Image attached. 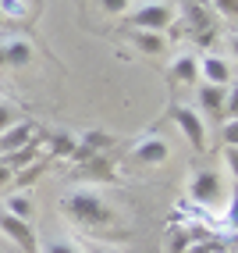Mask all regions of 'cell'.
Wrapping results in <instances>:
<instances>
[{"mask_svg":"<svg viewBox=\"0 0 238 253\" xmlns=\"http://www.w3.org/2000/svg\"><path fill=\"white\" fill-rule=\"evenodd\" d=\"M61 214H64L71 225L89 228V232H107V228H114V207L100 196V189H93V185L68 189V193L61 196Z\"/></svg>","mask_w":238,"mask_h":253,"instance_id":"6da1fadb","label":"cell"},{"mask_svg":"<svg viewBox=\"0 0 238 253\" xmlns=\"http://www.w3.org/2000/svg\"><path fill=\"white\" fill-rule=\"evenodd\" d=\"M178 22V14L171 4H160V0H153V4H139L125 14V29H142V32H167Z\"/></svg>","mask_w":238,"mask_h":253,"instance_id":"7a4b0ae2","label":"cell"},{"mask_svg":"<svg viewBox=\"0 0 238 253\" xmlns=\"http://www.w3.org/2000/svg\"><path fill=\"white\" fill-rule=\"evenodd\" d=\"M224 200V178H220L217 168H196L189 178V204L196 207H210Z\"/></svg>","mask_w":238,"mask_h":253,"instance_id":"3957f363","label":"cell"},{"mask_svg":"<svg viewBox=\"0 0 238 253\" xmlns=\"http://www.w3.org/2000/svg\"><path fill=\"white\" fill-rule=\"evenodd\" d=\"M167 118L181 128V136L189 139V146L192 150H206V122H203V114L196 111V107H189V104H171L167 107Z\"/></svg>","mask_w":238,"mask_h":253,"instance_id":"277c9868","label":"cell"},{"mask_svg":"<svg viewBox=\"0 0 238 253\" xmlns=\"http://www.w3.org/2000/svg\"><path fill=\"white\" fill-rule=\"evenodd\" d=\"M132 157L142 168H160L167 157H171V143L164 136H157V132H146V136H139L132 143Z\"/></svg>","mask_w":238,"mask_h":253,"instance_id":"5b68a950","label":"cell"},{"mask_svg":"<svg viewBox=\"0 0 238 253\" xmlns=\"http://www.w3.org/2000/svg\"><path fill=\"white\" fill-rule=\"evenodd\" d=\"M0 232H4L14 246H22L25 253H39V239H36V232H32V225H29V221H22V217H11L7 211H0Z\"/></svg>","mask_w":238,"mask_h":253,"instance_id":"8992f818","label":"cell"},{"mask_svg":"<svg viewBox=\"0 0 238 253\" xmlns=\"http://www.w3.org/2000/svg\"><path fill=\"white\" fill-rule=\"evenodd\" d=\"M228 93L231 86H210V82H203L196 86V104H199V114H210V118H220L224 122V104H228Z\"/></svg>","mask_w":238,"mask_h":253,"instance_id":"52a82bcc","label":"cell"},{"mask_svg":"<svg viewBox=\"0 0 238 253\" xmlns=\"http://www.w3.org/2000/svg\"><path fill=\"white\" fill-rule=\"evenodd\" d=\"M199 75H203V82H210V86H231L235 68H231V61H224L220 54H203L199 57Z\"/></svg>","mask_w":238,"mask_h":253,"instance_id":"ba28073f","label":"cell"},{"mask_svg":"<svg viewBox=\"0 0 238 253\" xmlns=\"http://www.w3.org/2000/svg\"><path fill=\"white\" fill-rule=\"evenodd\" d=\"M0 61L4 68H25L32 61V43L25 36H0Z\"/></svg>","mask_w":238,"mask_h":253,"instance_id":"9c48e42d","label":"cell"},{"mask_svg":"<svg viewBox=\"0 0 238 253\" xmlns=\"http://www.w3.org/2000/svg\"><path fill=\"white\" fill-rule=\"evenodd\" d=\"M32 139H36V125H32L29 118H25V122H14L7 132H0V157H4V154H14V150H22V146L32 143Z\"/></svg>","mask_w":238,"mask_h":253,"instance_id":"30bf717a","label":"cell"},{"mask_svg":"<svg viewBox=\"0 0 238 253\" xmlns=\"http://www.w3.org/2000/svg\"><path fill=\"white\" fill-rule=\"evenodd\" d=\"M167 75H171L174 86H196V79H199V57L196 54H178L171 61V68H167Z\"/></svg>","mask_w":238,"mask_h":253,"instance_id":"8fae6325","label":"cell"},{"mask_svg":"<svg viewBox=\"0 0 238 253\" xmlns=\"http://www.w3.org/2000/svg\"><path fill=\"white\" fill-rule=\"evenodd\" d=\"M39 154H43V139H32V143H25L22 150H14V154H4L0 161H4V164L11 168L14 175H18L22 168H29L32 161H39Z\"/></svg>","mask_w":238,"mask_h":253,"instance_id":"7c38bea8","label":"cell"},{"mask_svg":"<svg viewBox=\"0 0 238 253\" xmlns=\"http://www.w3.org/2000/svg\"><path fill=\"white\" fill-rule=\"evenodd\" d=\"M128 40L142 50V54H167V36L164 32H142V29H128Z\"/></svg>","mask_w":238,"mask_h":253,"instance_id":"4fadbf2b","label":"cell"},{"mask_svg":"<svg viewBox=\"0 0 238 253\" xmlns=\"http://www.w3.org/2000/svg\"><path fill=\"white\" fill-rule=\"evenodd\" d=\"M78 168H82L86 178H100V182H114L117 178V171H114V164H110L107 154H93L86 164H78Z\"/></svg>","mask_w":238,"mask_h":253,"instance_id":"5bb4252c","label":"cell"},{"mask_svg":"<svg viewBox=\"0 0 238 253\" xmlns=\"http://www.w3.org/2000/svg\"><path fill=\"white\" fill-rule=\"evenodd\" d=\"M4 211H7L11 217H22V221H32V196H29L25 189L11 193V196L4 200Z\"/></svg>","mask_w":238,"mask_h":253,"instance_id":"9a60e30c","label":"cell"},{"mask_svg":"<svg viewBox=\"0 0 238 253\" xmlns=\"http://www.w3.org/2000/svg\"><path fill=\"white\" fill-rule=\"evenodd\" d=\"M78 143H86L93 154H107V150H114L117 139L110 136V132H103V128H89V132H82V136H78Z\"/></svg>","mask_w":238,"mask_h":253,"instance_id":"2e32d148","label":"cell"},{"mask_svg":"<svg viewBox=\"0 0 238 253\" xmlns=\"http://www.w3.org/2000/svg\"><path fill=\"white\" fill-rule=\"evenodd\" d=\"M75 143H78V136H71V132H54L50 143H46V154L50 157H71Z\"/></svg>","mask_w":238,"mask_h":253,"instance_id":"e0dca14e","label":"cell"},{"mask_svg":"<svg viewBox=\"0 0 238 253\" xmlns=\"http://www.w3.org/2000/svg\"><path fill=\"white\" fill-rule=\"evenodd\" d=\"M96 7L107 14V18H125V14L135 7V0H96Z\"/></svg>","mask_w":238,"mask_h":253,"instance_id":"ac0fdd59","label":"cell"},{"mask_svg":"<svg viewBox=\"0 0 238 253\" xmlns=\"http://www.w3.org/2000/svg\"><path fill=\"white\" fill-rule=\"evenodd\" d=\"M39 253H82V246L75 239H50V243H39Z\"/></svg>","mask_w":238,"mask_h":253,"instance_id":"d6986e66","label":"cell"},{"mask_svg":"<svg viewBox=\"0 0 238 253\" xmlns=\"http://www.w3.org/2000/svg\"><path fill=\"white\" fill-rule=\"evenodd\" d=\"M210 14L235 22V14H238V0H210Z\"/></svg>","mask_w":238,"mask_h":253,"instance_id":"ffe728a7","label":"cell"},{"mask_svg":"<svg viewBox=\"0 0 238 253\" xmlns=\"http://www.w3.org/2000/svg\"><path fill=\"white\" fill-rule=\"evenodd\" d=\"M25 11H29L25 0H0V14H4V22L7 18H22Z\"/></svg>","mask_w":238,"mask_h":253,"instance_id":"44dd1931","label":"cell"},{"mask_svg":"<svg viewBox=\"0 0 238 253\" xmlns=\"http://www.w3.org/2000/svg\"><path fill=\"white\" fill-rule=\"evenodd\" d=\"M14 122H22V118H18V107H14V104H4V100H0V132H7Z\"/></svg>","mask_w":238,"mask_h":253,"instance_id":"7402d4cb","label":"cell"},{"mask_svg":"<svg viewBox=\"0 0 238 253\" xmlns=\"http://www.w3.org/2000/svg\"><path fill=\"white\" fill-rule=\"evenodd\" d=\"M220 136H224V146H235V136H238V122H235V118H224Z\"/></svg>","mask_w":238,"mask_h":253,"instance_id":"603a6c76","label":"cell"},{"mask_svg":"<svg viewBox=\"0 0 238 253\" xmlns=\"http://www.w3.org/2000/svg\"><path fill=\"white\" fill-rule=\"evenodd\" d=\"M11 182H14V171H11L4 161H0V189H4V185H11Z\"/></svg>","mask_w":238,"mask_h":253,"instance_id":"cb8c5ba5","label":"cell"},{"mask_svg":"<svg viewBox=\"0 0 238 253\" xmlns=\"http://www.w3.org/2000/svg\"><path fill=\"white\" fill-rule=\"evenodd\" d=\"M82 253H114V250H107V246H96V243H89V246H82Z\"/></svg>","mask_w":238,"mask_h":253,"instance_id":"d4e9b609","label":"cell"},{"mask_svg":"<svg viewBox=\"0 0 238 253\" xmlns=\"http://www.w3.org/2000/svg\"><path fill=\"white\" fill-rule=\"evenodd\" d=\"M0 25H4V14H0Z\"/></svg>","mask_w":238,"mask_h":253,"instance_id":"484cf974","label":"cell"}]
</instances>
